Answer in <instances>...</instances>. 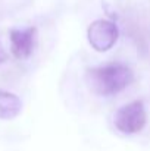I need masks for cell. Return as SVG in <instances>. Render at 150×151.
Segmentation results:
<instances>
[{
    "label": "cell",
    "mask_w": 150,
    "mask_h": 151,
    "mask_svg": "<svg viewBox=\"0 0 150 151\" xmlns=\"http://www.w3.org/2000/svg\"><path fill=\"white\" fill-rule=\"evenodd\" d=\"M134 79L133 70L124 63H107L90 68L86 72V82L88 88L103 97L115 96L124 91Z\"/></svg>",
    "instance_id": "cell-1"
},
{
    "label": "cell",
    "mask_w": 150,
    "mask_h": 151,
    "mask_svg": "<svg viewBox=\"0 0 150 151\" xmlns=\"http://www.w3.org/2000/svg\"><path fill=\"white\" fill-rule=\"evenodd\" d=\"M146 122H147V113L144 103L141 100L131 101L119 107L113 114L115 128L125 135H133L140 132L144 128Z\"/></svg>",
    "instance_id": "cell-2"
},
{
    "label": "cell",
    "mask_w": 150,
    "mask_h": 151,
    "mask_svg": "<svg viewBox=\"0 0 150 151\" xmlns=\"http://www.w3.org/2000/svg\"><path fill=\"white\" fill-rule=\"evenodd\" d=\"M119 29L115 22L109 19H97L87 29V38L90 46L99 53L110 50L118 41Z\"/></svg>",
    "instance_id": "cell-3"
},
{
    "label": "cell",
    "mask_w": 150,
    "mask_h": 151,
    "mask_svg": "<svg viewBox=\"0 0 150 151\" xmlns=\"http://www.w3.org/2000/svg\"><path fill=\"white\" fill-rule=\"evenodd\" d=\"M36 38H37V28L36 27H28V28H13L9 32V40H10V50L12 54L19 59H28L36 46Z\"/></svg>",
    "instance_id": "cell-4"
},
{
    "label": "cell",
    "mask_w": 150,
    "mask_h": 151,
    "mask_svg": "<svg viewBox=\"0 0 150 151\" xmlns=\"http://www.w3.org/2000/svg\"><path fill=\"white\" fill-rule=\"evenodd\" d=\"M22 110V101L13 93L0 90V120H12Z\"/></svg>",
    "instance_id": "cell-5"
},
{
    "label": "cell",
    "mask_w": 150,
    "mask_h": 151,
    "mask_svg": "<svg viewBox=\"0 0 150 151\" xmlns=\"http://www.w3.org/2000/svg\"><path fill=\"white\" fill-rule=\"evenodd\" d=\"M1 62H4V53L1 51V49H0V63Z\"/></svg>",
    "instance_id": "cell-6"
}]
</instances>
